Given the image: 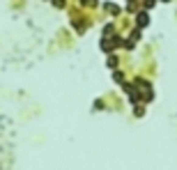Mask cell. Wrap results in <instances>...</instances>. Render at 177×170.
Wrapping results in <instances>:
<instances>
[{
	"label": "cell",
	"instance_id": "obj_1",
	"mask_svg": "<svg viewBox=\"0 0 177 170\" xmlns=\"http://www.w3.org/2000/svg\"><path fill=\"white\" fill-rule=\"evenodd\" d=\"M147 21H150V19H147V14H145V12H141V14H138V23H141V28L147 26Z\"/></svg>",
	"mask_w": 177,
	"mask_h": 170
},
{
	"label": "cell",
	"instance_id": "obj_3",
	"mask_svg": "<svg viewBox=\"0 0 177 170\" xmlns=\"http://www.w3.org/2000/svg\"><path fill=\"white\" fill-rule=\"evenodd\" d=\"M166 2H168V0H166Z\"/></svg>",
	"mask_w": 177,
	"mask_h": 170
},
{
	"label": "cell",
	"instance_id": "obj_2",
	"mask_svg": "<svg viewBox=\"0 0 177 170\" xmlns=\"http://www.w3.org/2000/svg\"><path fill=\"white\" fill-rule=\"evenodd\" d=\"M145 7H147V9H152V7H154V0H145Z\"/></svg>",
	"mask_w": 177,
	"mask_h": 170
}]
</instances>
